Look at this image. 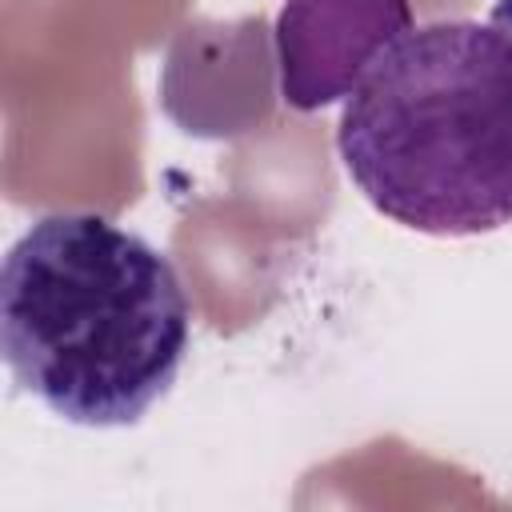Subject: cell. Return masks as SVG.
<instances>
[{
  "label": "cell",
  "mask_w": 512,
  "mask_h": 512,
  "mask_svg": "<svg viewBox=\"0 0 512 512\" xmlns=\"http://www.w3.org/2000/svg\"><path fill=\"white\" fill-rule=\"evenodd\" d=\"M336 152L364 200L412 232L512 224V28H408L344 96Z\"/></svg>",
  "instance_id": "2"
},
{
  "label": "cell",
  "mask_w": 512,
  "mask_h": 512,
  "mask_svg": "<svg viewBox=\"0 0 512 512\" xmlns=\"http://www.w3.org/2000/svg\"><path fill=\"white\" fill-rule=\"evenodd\" d=\"M408 28V0H284L276 16L284 100L312 112L348 96Z\"/></svg>",
  "instance_id": "3"
},
{
  "label": "cell",
  "mask_w": 512,
  "mask_h": 512,
  "mask_svg": "<svg viewBox=\"0 0 512 512\" xmlns=\"http://www.w3.org/2000/svg\"><path fill=\"white\" fill-rule=\"evenodd\" d=\"M188 324L172 260L96 212H52L4 256V364L68 424H136L176 384Z\"/></svg>",
  "instance_id": "1"
}]
</instances>
